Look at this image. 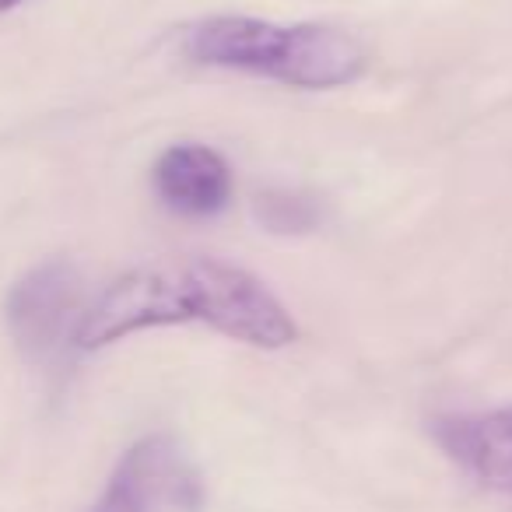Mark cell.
<instances>
[{
  "label": "cell",
  "instance_id": "cell-1",
  "mask_svg": "<svg viewBox=\"0 0 512 512\" xmlns=\"http://www.w3.org/2000/svg\"><path fill=\"white\" fill-rule=\"evenodd\" d=\"M186 53L204 67L264 74L292 88H341L365 74V50L330 25H274L260 18H207L186 36Z\"/></svg>",
  "mask_w": 512,
  "mask_h": 512
},
{
  "label": "cell",
  "instance_id": "cell-9",
  "mask_svg": "<svg viewBox=\"0 0 512 512\" xmlns=\"http://www.w3.org/2000/svg\"><path fill=\"white\" fill-rule=\"evenodd\" d=\"M18 4H25V0H0V15H4V11H11V8H18Z\"/></svg>",
  "mask_w": 512,
  "mask_h": 512
},
{
  "label": "cell",
  "instance_id": "cell-6",
  "mask_svg": "<svg viewBox=\"0 0 512 512\" xmlns=\"http://www.w3.org/2000/svg\"><path fill=\"white\" fill-rule=\"evenodd\" d=\"M155 193L179 218H214L232 200V169L207 144H172L151 172Z\"/></svg>",
  "mask_w": 512,
  "mask_h": 512
},
{
  "label": "cell",
  "instance_id": "cell-3",
  "mask_svg": "<svg viewBox=\"0 0 512 512\" xmlns=\"http://www.w3.org/2000/svg\"><path fill=\"white\" fill-rule=\"evenodd\" d=\"M85 281L71 260H46L8 295V330L29 362L46 365L74 344L85 320Z\"/></svg>",
  "mask_w": 512,
  "mask_h": 512
},
{
  "label": "cell",
  "instance_id": "cell-5",
  "mask_svg": "<svg viewBox=\"0 0 512 512\" xmlns=\"http://www.w3.org/2000/svg\"><path fill=\"white\" fill-rule=\"evenodd\" d=\"M197 509L200 477L172 435H148L123 453L106 491L88 512H158Z\"/></svg>",
  "mask_w": 512,
  "mask_h": 512
},
{
  "label": "cell",
  "instance_id": "cell-4",
  "mask_svg": "<svg viewBox=\"0 0 512 512\" xmlns=\"http://www.w3.org/2000/svg\"><path fill=\"white\" fill-rule=\"evenodd\" d=\"M200 285V323L253 348H288L299 327L260 278L211 256H193Z\"/></svg>",
  "mask_w": 512,
  "mask_h": 512
},
{
  "label": "cell",
  "instance_id": "cell-8",
  "mask_svg": "<svg viewBox=\"0 0 512 512\" xmlns=\"http://www.w3.org/2000/svg\"><path fill=\"white\" fill-rule=\"evenodd\" d=\"M256 214L267 225V232H281V235L309 232L316 225V218H320L313 200L299 197V193H264L260 204H256Z\"/></svg>",
  "mask_w": 512,
  "mask_h": 512
},
{
  "label": "cell",
  "instance_id": "cell-2",
  "mask_svg": "<svg viewBox=\"0 0 512 512\" xmlns=\"http://www.w3.org/2000/svg\"><path fill=\"white\" fill-rule=\"evenodd\" d=\"M176 323H200V285L193 260L137 267L116 278L92 306L74 337V348L99 351L130 334Z\"/></svg>",
  "mask_w": 512,
  "mask_h": 512
},
{
  "label": "cell",
  "instance_id": "cell-7",
  "mask_svg": "<svg viewBox=\"0 0 512 512\" xmlns=\"http://www.w3.org/2000/svg\"><path fill=\"white\" fill-rule=\"evenodd\" d=\"M432 435L449 460L460 463L481 484L512 495V407L488 414L439 418Z\"/></svg>",
  "mask_w": 512,
  "mask_h": 512
}]
</instances>
